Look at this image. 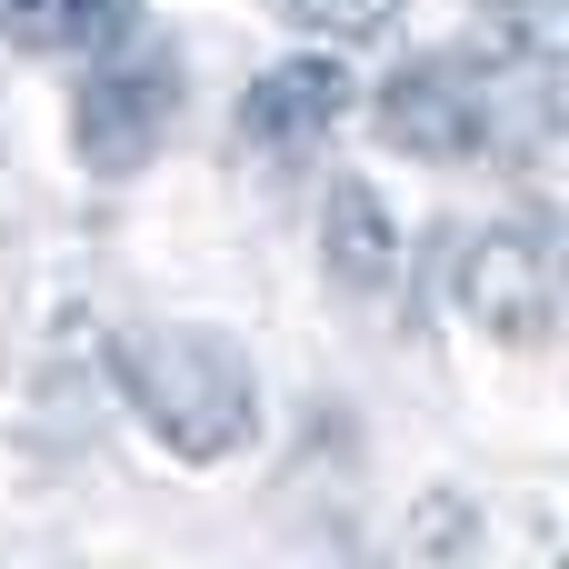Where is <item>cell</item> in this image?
<instances>
[{"instance_id":"obj_1","label":"cell","mask_w":569,"mask_h":569,"mask_svg":"<svg viewBox=\"0 0 569 569\" xmlns=\"http://www.w3.org/2000/svg\"><path fill=\"white\" fill-rule=\"evenodd\" d=\"M120 380H130V400L150 410V430L180 460H220L250 430V400H260L250 360L220 330H130L120 340Z\"/></svg>"},{"instance_id":"obj_2","label":"cell","mask_w":569,"mask_h":569,"mask_svg":"<svg viewBox=\"0 0 569 569\" xmlns=\"http://www.w3.org/2000/svg\"><path fill=\"white\" fill-rule=\"evenodd\" d=\"M170 110H180V70L170 60H130V70H100L90 90H80V110H70V140H80V160L90 170H140L150 150H160V130H170Z\"/></svg>"},{"instance_id":"obj_3","label":"cell","mask_w":569,"mask_h":569,"mask_svg":"<svg viewBox=\"0 0 569 569\" xmlns=\"http://www.w3.org/2000/svg\"><path fill=\"white\" fill-rule=\"evenodd\" d=\"M470 310H480L500 340L540 350V340L560 330V260H550V240H540V230H490V240L470 250Z\"/></svg>"},{"instance_id":"obj_4","label":"cell","mask_w":569,"mask_h":569,"mask_svg":"<svg viewBox=\"0 0 569 569\" xmlns=\"http://www.w3.org/2000/svg\"><path fill=\"white\" fill-rule=\"evenodd\" d=\"M380 130L400 140V150H430V160H460V150H480L490 140V80H470V70H400L390 80V110H380Z\"/></svg>"},{"instance_id":"obj_5","label":"cell","mask_w":569,"mask_h":569,"mask_svg":"<svg viewBox=\"0 0 569 569\" xmlns=\"http://www.w3.org/2000/svg\"><path fill=\"white\" fill-rule=\"evenodd\" d=\"M350 110V80H340V60H290V70H270L250 100H240V130L250 140H310V130H330Z\"/></svg>"},{"instance_id":"obj_6","label":"cell","mask_w":569,"mask_h":569,"mask_svg":"<svg viewBox=\"0 0 569 569\" xmlns=\"http://www.w3.org/2000/svg\"><path fill=\"white\" fill-rule=\"evenodd\" d=\"M320 250H330V280L340 290H380L390 280V210L370 200V180H340L330 190V210H320Z\"/></svg>"},{"instance_id":"obj_7","label":"cell","mask_w":569,"mask_h":569,"mask_svg":"<svg viewBox=\"0 0 569 569\" xmlns=\"http://www.w3.org/2000/svg\"><path fill=\"white\" fill-rule=\"evenodd\" d=\"M130 10H140V0H60V40H70V50H110V40L130 30Z\"/></svg>"},{"instance_id":"obj_8","label":"cell","mask_w":569,"mask_h":569,"mask_svg":"<svg viewBox=\"0 0 569 569\" xmlns=\"http://www.w3.org/2000/svg\"><path fill=\"white\" fill-rule=\"evenodd\" d=\"M380 10H390V0H280V20H300V30H340V40H350V30H380Z\"/></svg>"},{"instance_id":"obj_9","label":"cell","mask_w":569,"mask_h":569,"mask_svg":"<svg viewBox=\"0 0 569 569\" xmlns=\"http://www.w3.org/2000/svg\"><path fill=\"white\" fill-rule=\"evenodd\" d=\"M10 10H40V0H0V20H10Z\"/></svg>"}]
</instances>
